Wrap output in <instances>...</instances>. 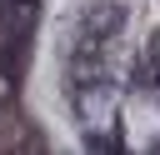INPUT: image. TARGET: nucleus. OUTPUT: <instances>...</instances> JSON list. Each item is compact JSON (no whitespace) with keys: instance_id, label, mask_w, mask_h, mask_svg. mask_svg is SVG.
<instances>
[{"instance_id":"nucleus-1","label":"nucleus","mask_w":160,"mask_h":155,"mask_svg":"<svg viewBox=\"0 0 160 155\" xmlns=\"http://www.w3.org/2000/svg\"><path fill=\"white\" fill-rule=\"evenodd\" d=\"M140 80H145V85H160V35H155V45L145 50V65H140Z\"/></svg>"}]
</instances>
